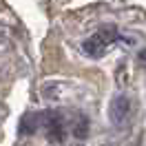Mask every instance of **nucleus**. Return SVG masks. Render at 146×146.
Instances as JSON below:
<instances>
[{
    "mask_svg": "<svg viewBox=\"0 0 146 146\" xmlns=\"http://www.w3.org/2000/svg\"><path fill=\"white\" fill-rule=\"evenodd\" d=\"M115 40H119V33L115 27H102L98 33H93L86 42L82 44L84 53L91 55V58H100V55H104V51H106V46L113 44Z\"/></svg>",
    "mask_w": 146,
    "mask_h": 146,
    "instance_id": "obj_1",
    "label": "nucleus"
},
{
    "mask_svg": "<svg viewBox=\"0 0 146 146\" xmlns=\"http://www.w3.org/2000/svg\"><path fill=\"white\" fill-rule=\"evenodd\" d=\"M40 117L44 119L42 126L46 128L49 139H51V142H62V137H64V122H62V117H60L58 113H42Z\"/></svg>",
    "mask_w": 146,
    "mask_h": 146,
    "instance_id": "obj_2",
    "label": "nucleus"
},
{
    "mask_svg": "<svg viewBox=\"0 0 146 146\" xmlns=\"http://www.w3.org/2000/svg\"><path fill=\"white\" fill-rule=\"evenodd\" d=\"M128 111H131V102H128V98L119 95V98H115L113 104H111V119H113L115 124H122V122L126 119Z\"/></svg>",
    "mask_w": 146,
    "mask_h": 146,
    "instance_id": "obj_3",
    "label": "nucleus"
},
{
    "mask_svg": "<svg viewBox=\"0 0 146 146\" xmlns=\"http://www.w3.org/2000/svg\"><path fill=\"white\" fill-rule=\"evenodd\" d=\"M38 119H40V115H27V117L22 119V124H20V133H22V135L33 133L38 128Z\"/></svg>",
    "mask_w": 146,
    "mask_h": 146,
    "instance_id": "obj_4",
    "label": "nucleus"
},
{
    "mask_svg": "<svg viewBox=\"0 0 146 146\" xmlns=\"http://www.w3.org/2000/svg\"><path fill=\"white\" fill-rule=\"evenodd\" d=\"M86 128H89V122H86V117L80 115L78 122H75V131H73V133H75L78 137H84V135H86Z\"/></svg>",
    "mask_w": 146,
    "mask_h": 146,
    "instance_id": "obj_5",
    "label": "nucleus"
},
{
    "mask_svg": "<svg viewBox=\"0 0 146 146\" xmlns=\"http://www.w3.org/2000/svg\"><path fill=\"white\" fill-rule=\"evenodd\" d=\"M139 60H142V62H146V49H144V51H139Z\"/></svg>",
    "mask_w": 146,
    "mask_h": 146,
    "instance_id": "obj_6",
    "label": "nucleus"
}]
</instances>
